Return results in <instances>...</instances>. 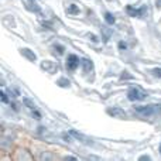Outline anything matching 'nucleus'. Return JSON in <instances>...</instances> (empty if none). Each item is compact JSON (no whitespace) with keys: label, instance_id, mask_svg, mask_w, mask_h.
<instances>
[{"label":"nucleus","instance_id":"obj_1","mask_svg":"<svg viewBox=\"0 0 161 161\" xmlns=\"http://www.w3.org/2000/svg\"><path fill=\"white\" fill-rule=\"evenodd\" d=\"M134 110L137 112V113L143 114V116L146 117H150L153 116V114L158 113L161 110V108L158 105H148V106H134Z\"/></svg>","mask_w":161,"mask_h":161},{"label":"nucleus","instance_id":"obj_2","mask_svg":"<svg viewBox=\"0 0 161 161\" xmlns=\"http://www.w3.org/2000/svg\"><path fill=\"white\" fill-rule=\"evenodd\" d=\"M147 96H148L147 92H144L142 88H139V86H133V88H130L127 92V97H129V100H131V102L144 100Z\"/></svg>","mask_w":161,"mask_h":161},{"label":"nucleus","instance_id":"obj_3","mask_svg":"<svg viewBox=\"0 0 161 161\" xmlns=\"http://www.w3.org/2000/svg\"><path fill=\"white\" fill-rule=\"evenodd\" d=\"M79 64H80V59L75 55V54L68 55V59H67V69L68 71H75L76 68L79 67Z\"/></svg>","mask_w":161,"mask_h":161},{"label":"nucleus","instance_id":"obj_4","mask_svg":"<svg viewBox=\"0 0 161 161\" xmlns=\"http://www.w3.org/2000/svg\"><path fill=\"white\" fill-rule=\"evenodd\" d=\"M108 114L112 117H119V119H125L126 117V112L123 110L122 108H117V106H114V108H109L108 110Z\"/></svg>","mask_w":161,"mask_h":161},{"label":"nucleus","instance_id":"obj_5","mask_svg":"<svg viewBox=\"0 0 161 161\" xmlns=\"http://www.w3.org/2000/svg\"><path fill=\"white\" fill-rule=\"evenodd\" d=\"M126 10H127V13L130 14V16H133V17H142L143 14H144L146 8L144 7H143V8H133L131 6H127V7H126Z\"/></svg>","mask_w":161,"mask_h":161},{"label":"nucleus","instance_id":"obj_6","mask_svg":"<svg viewBox=\"0 0 161 161\" xmlns=\"http://www.w3.org/2000/svg\"><path fill=\"white\" fill-rule=\"evenodd\" d=\"M41 68L42 69H45L47 72H50V74H54L57 71V64L55 62H51V61H45V62H42L41 64Z\"/></svg>","mask_w":161,"mask_h":161},{"label":"nucleus","instance_id":"obj_7","mask_svg":"<svg viewBox=\"0 0 161 161\" xmlns=\"http://www.w3.org/2000/svg\"><path fill=\"white\" fill-rule=\"evenodd\" d=\"M80 65H82V68H83L85 72H91V71L93 69V62H92L91 59H88V58L80 59Z\"/></svg>","mask_w":161,"mask_h":161},{"label":"nucleus","instance_id":"obj_8","mask_svg":"<svg viewBox=\"0 0 161 161\" xmlns=\"http://www.w3.org/2000/svg\"><path fill=\"white\" fill-rule=\"evenodd\" d=\"M21 55L25 57L28 61H36V59H37V55L31 50H28V48H23V50H21Z\"/></svg>","mask_w":161,"mask_h":161},{"label":"nucleus","instance_id":"obj_9","mask_svg":"<svg viewBox=\"0 0 161 161\" xmlns=\"http://www.w3.org/2000/svg\"><path fill=\"white\" fill-rule=\"evenodd\" d=\"M69 133L72 134L74 137H76V139H78V140H80V142H82V143H85V144H92V142L88 139V137H85V136H83V134L78 133V131H75V130H71Z\"/></svg>","mask_w":161,"mask_h":161},{"label":"nucleus","instance_id":"obj_10","mask_svg":"<svg viewBox=\"0 0 161 161\" xmlns=\"http://www.w3.org/2000/svg\"><path fill=\"white\" fill-rule=\"evenodd\" d=\"M23 103H24V105L27 106L28 109H31V110H34V109H37L36 103H34L31 99H28V97H24V99H23Z\"/></svg>","mask_w":161,"mask_h":161},{"label":"nucleus","instance_id":"obj_11","mask_svg":"<svg viewBox=\"0 0 161 161\" xmlns=\"http://www.w3.org/2000/svg\"><path fill=\"white\" fill-rule=\"evenodd\" d=\"M105 20H106V23H108V24H110V25H113L114 21H116L112 13H106V14H105Z\"/></svg>","mask_w":161,"mask_h":161},{"label":"nucleus","instance_id":"obj_12","mask_svg":"<svg viewBox=\"0 0 161 161\" xmlns=\"http://www.w3.org/2000/svg\"><path fill=\"white\" fill-rule=\"evenodd\" d=\"M57 83H58L59 86H62V88H69V85H71V82L68 79H59Z\"/></svg>","mask_w":161,"mask_h":161},{"label":"nucleus","instance_id":"obj_13","mask_svg":"<svg viewBox=\"0 0 161 161\" xmlns=\"http://www.w3.org/2000/svg\"><path fill=\"white\" fill-rule=\"evenodd\" d=\"M68 13L69 14H76V13H79V8L76 7L75 4H71L69 8H68Z\"/></svg>","mask_w":161,"mask_h":161},{"label":"nucleus","instance_id":"obj_14","mask_svg":"<svg viewBox=\"0 0 161 161\" xmlns=\"http://www.w3.org/2000/svg\"><path fill=\"white\" fill-rule=\"evenodd\" d=\"M153 75L156 76V78H161V68H156V69H153Z\"/></svg>","mask_w":161,"mask_h":161},{"label":"nucleus","instance_id":"obj_15","mask_svg":"<svg viewBox=\"0 0 161 161\" xmlns=\"http://www.w3.org/2000/svg\"><path fill=\"white\" fill-rule=\"evenodd\" d=\"M33 117H36L37 120L41 119V114H40V112L37 110V109H34V110H33Z\"/></svg>","mask_w":161,"mask_h":161},{"label":"nucleus","instance_id":"obj_16","mask_svg":"<svg viewBox=\"0 0 161 161\" xmlns=\"http://www.w3.org/2000/svg\"><path fill=\"white\" fill-rule=\"evenodd\" d=\"M131 78H133V76H131V75H129L127 72L122 74V79H131Z\"/></svg>","mask_w":161,"mask_h":161},{"label":"nucleus","instance_id":"obj_17","mask_svg":"<svg viewBox=\"0 0 161 161\" xmlns=\"http://www.w3.org/2000/svg\"><path fill=\"white\" fill-rule=\"evenodd\" d=\"M119 48H120V50H126V48H127V45H126V42L120 41L119 42Z\"/></svg>","mask_w":161,"mask_h":161},{"label":"nucleus","instance_id":"obj_18","mask_svg":"<svg viewBox=\"0 0 161 161\" xmlns=\"http://www.w3.org/2000/svg\"><path fill=\"white\" fill-rule=\"evenodd\" d=\"M0 95H2V100H3V102H7V96H6V93H4V92H0Z\"/></svg>","mask_w":161,"mask_h":161},{"label":"nucleus","instance_id":"obj_19","mask_svg":"<svg viewBox=\"0 0 161 161\" xmlns=\"http://www.w3.org/2000/svg\"><path fill=\"white\" fill-rule=\"evenodd\" d=\"M140 160H150V156H142V157H140Z\"/></svg>","mask_w":161,"mask_h":161},{"label":"nucleus","instance_id":"obj_20","mask_svg":"<svg viewBox=\"0 0 161 161\" xmlns=\"http://www.w3.org/2000/svg\"><path fill=\"white\" fill-rule=\"evenodd\" d=\"M65 160H71V161H75V157H65Z\"/></svg>","mask_w":161,"mask_h":161},{"label":"nucleus","instance_id":"obj_21","mask_svg":"<svg viewBox=\"0 0 161 161\" xmlns=\"http://www.w3.org/2000/svg\"><path fill=\"white\" fill-rule=\"evenodd\" d=\"M160 153H161V144H160Z\"/></svg>","mask_w":161,"mask_h":161}]
</instances>
